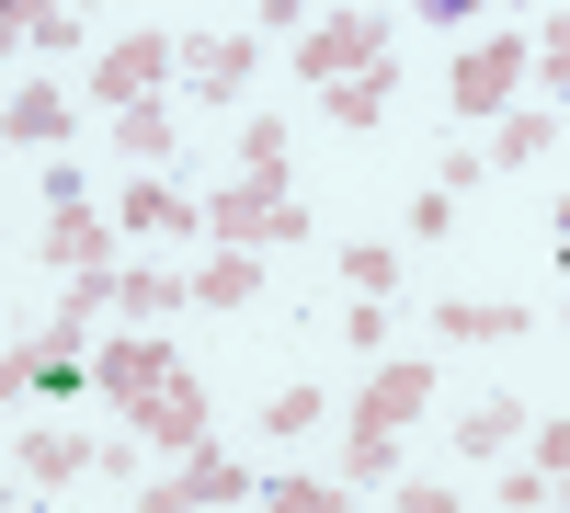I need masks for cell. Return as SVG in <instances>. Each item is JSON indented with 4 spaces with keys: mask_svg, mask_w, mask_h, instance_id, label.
Instances as JSON below:
<instances>
[{
    "mask_svg": "<svg viewBox=\"0 0 570 513\" xmlns=\"http://www.w3.org/2000/svg\"><path fill=\"white\" fill-rule=\"evenodd\" d=\"M422 399H434V365H422V354H376V377H365L354 411H343V480H354V491H389L400 434L422 423Z\"/></svg>",
    "mask_w": 570,
    "mask_h": 513,
    "instance_id": "obj_1",
    "label": "cell"
},
{
    "mask_svg": "<svg viewBox=\"0 0 570 513\" xmlns=\"http://www.w3.org/2000/svg\"><path fill=\"white\" fill-rule=\"evenodd\" d=\"M206 240H240V251H308V206L297 182H228V195H206Z\"/></svg>",
    "mask_w": 570,
    "mask_h": 513,
    "instance_id": "obj_2",
    "label": "cell"
},
{
    "mask_svg": "<svg viewBox=\"0 0 570 513\" xmlns=\"http://www.w3.org/2000/svg\"><path fill=\"white\" fill-rule=\"evenodd\" d=\"M525 69H537L525 34H480V46H456V69H445V115H456V126H502L513 91H525Z\"/></svg>",
    "mask_w": 570,
    "mask_h": 513,
    "instance_id": "obj_3",
    "label": "cell"
},
{
    "mask_svg": "<svg viewBox=\"0 0 570 513\" xmlns=\"http://www.w3.org/2000/svg\"><path fill=\"white\" fill-rule=\"evenodd\" d=\"M389 58V12H331V23H308L297 34V80H354V69H376Z\"/></svg>",
    "mask_w": 570,
    "mask_h": 513,
    "instance_id": "obj_4",
    "label": "cell"
},
{
    "mask_svg": "<svg viewBox=\"0 0 570 513\" xmlns=\"http://www.w3.org/2000/svg\"><path fill=\"white\" fill-rule=\"evenodd\" d=\"M252 491H263V468H228L217 434H195V445H183V468L149 480L137 502H149V513H195V502H252Z\"/></svg>",
    "mask_w": 570,
    "mask_h": 513,
    "instance_id": "obj_5",
    "label": "cell"
},
{
    "mask_svg": "<svg viewBox=\"0 0 570 513\" xmlns=\"http://www.w3.org/2000/svg\"><path fill=\"white\" fill-rule=\"evenodd\" d=\"M183 69L171 34H115L104 58H91V103H160V80Z\"/></svg>",
    "mask_w": 570,
    "mask_h": 513,
    "instance_id": "obj_6",
    "label": "cell"
},
{
    "mask_svg": "<svg viewBox=\"0 0 570 513\" xmlns=\"http://www.w3.org/2000/svg\"><path fill=\"white\" fill-rule=\"evenodd\" d=\"M91 377H104V399H115V411H137L149 388H171L183 365H171V343H160V332H137V319H126V332L91 354Z\"/></svg>",
    "mask_w": 570,
    "mask_h": 513,
    "instance_id": "obj_7",
    "label": "cell"
},
{
    "mask_svg": "<svg viewBox=\"0 0 570 513\" xmlns=\"http://www.w3.org/2000/svg\"><path fill=\"white\" fill-rule=\"evenodd\" d=\"M115 423H126L137 445H160V456H183L195 434H217V423H206V377H171V388H149L137 411H115Z\"/></svg>",
    "mask_w": 570,
    "mask_h": 513,
    "instance_id": "obj_8",
    "label": "cell"
},
{
    "mask_svg": "<svg viewBox=\"0 0 570 513\" xmlns=\"http://www.w3.org/2000/svg\"><path fill=\"white\" fill-rule=\"evenodd\" d=\"M69 126H80V103L58 80H12V103H0V137H12V149H69Z\"/></svg>",
    "mask_w": 570,
    "mask_h": 513,
    "instance_id": "obj_9",
    "label": "cell"
},
{
    "mask_svg": "<svg viewBox=\"0 0 570 513\" xmlns=\"http://www.w3.org/2000/svg\"><path fill=\"white\" fill-rule=\"evenodd\" d=\"M252 69H263V46H252V34H195V46H183V80H195L206 103H240Z\"/></svg>",
    "mask_w": 570,
    "mask_h": 513,
    "instance_id": "obj_10",
    "label": "cell"
},
{
    "mask_svg": "<svg viewBox=\"0 0 570 513\" xmlns=\"http://www.w3.org/2000/svg\"><path fill=\"white\" fill-rule=\"evenodd\" d=\"M115 228H149V240H183V228H195V240H206V206H195V195H171L160 171H137L126 195H115Z\"/></svg>",
    "mask_w": 570,
    "mask_h": 513,
    "instance_id": "obj_11",
    "label": "cell"
},
{
    "mask_svg": "<svg viewBox=\"0 0 570 513\" xmlns=\"http://www.w3.org/2000/svg\"><path fill=\"white\" fill-rule=\"evenodd\" d=\"M58 274H91V263H115V228H104V206H46V240H35Z\"/></svg>",
    "mask_w": 570,
    "mask_h": 513,
    "instance_id": "obj_12",
    "label": "cell"
},
{
    "mask_svg": "<svg viewBox=\"0 0 570 513\" xmlns=\"http://www.w3.org/2000/svg\"><path fill=\"white\" fill-rule=\"evenodd\" d=\"M171 308H195V274H160V263H126V274H115V319L160 332Z\"/></svg>",
    "mask_w": 570,
    "mask_h": 513,
    "instance_id": "obj_13",
    "label": "cell"
},
{
    "mask_svg": "<svg viewBox=\"0 0 570 513\" xmlns=\"http://www.w3.org/2000/svg\"><path fill=\"white\" fill-rule=\"evenodd\" d=\"M389 103H400V58H376V69H354V80H331V91H320V115H331V126H354V137H365V126H389Z\"/></svg>",
    "mask_w": 570,
    "mask_h": 513,
    "instance_id": "obj_14",
    "label": "cell"
},
{
    "mask_svg": "<svg viewBox=\"0 0 570 513\" xmlns=\"http://www.w3.org/2000/svg\"><path fill=\"white\" fill-rule=\"evenodd\" d=\"M434 332L445 343H513L525 308H513V297H434Z\"/></svg>",
    "mask_w": 570,
    "mask_h": 513,
    "instance_id": "obj_15",
    "label": "cell"
},
{
    "mask_svg": "<svg viewBox=\"0 0 570 513\" xmlns=\"http://www.w3.org/2000/svg\"><path fill=\"white\" fill-rule=\"evenodd\" d=\"M12 468H23V491H69L80 468H104V456H91L80 434H23V445H12Z\"/></svg>",
    "mask_w": 570,
    "mask_h": 513,
    "instance_id": "obj_16",
    "label": "cell"
},
{
    "mask_svg": "<svg viewBox=\"0 0 570 513\" xmlns=\"http://www.w3.org/2000/svg\"><path fill=\"white\" fill-rule=\"evenodd\" d=\"M252 286H263V263H252L240 240H217L206 274H195V308H252Z\"/></svg>",
    "mask_w": 570,
    "mask_h": 513,
    "instance_id": "obj_17",
    "label": "cell"
},
{
    "mask_svg": "<svg viewBox=\"0 0 570 513\" xmlns=\"http://www.w3.org/2000/svg\"><path fill=\"white\" fill-rule=\"evenodd\" d=\"M171 137H183L171 103H115V149H126L137 171H160V160H171Z\"/></svg>",
    "mask_w": 570,
    "mask_h": 513,
    "instance_id": "obj_18",
    "label": "cell"
},
{
    "mask_svg": "<svg viewBox=\"0 0 570 513\" xmlns=\"http://www.w3.org/2000/svg\"><path fill=\"white\" fill-rule=\"evenodd\" d=\"M252 502H274V513H343L354 502V480H308V468H263V491Z\"/></svg>",
    "mask_w": 570,
    "mask_h": 513,
    "instance_id": "obj_19",
    "label": "cell"
},
{
    "mask_svg": "<svg viewBox=\"0 0 570 513\" xmlns=\"http://www.w3.org/2000/svg\"><path fill=\"white\" fill-rule=\"evenodd\" d=\"M513 434H525V411H513V399H480V411H456V456H468V468H480V456H502Z\"/></svg>",
    "mask_w": 570,
    "mask_h": 513,
    "instance_id": "obj_20",
    "label": "cell"
},
{
    "mask_svg": "<svg viewBox=\"0 0 570 513\" xmlns=\"http://www.w3.org/2000/svg\"><path fill=\"white\" fill-rule=\"evenodd\" d=\"M0 34H35V46H80V12H69V0H0Z\"/></svg>",
    "mask_w": 570,
    "mask_h": 513,
    "instance_id": "obj_21",
    "label": "cell"
},
{
    "mask_svg": "<svg viewBox=\"0 0 570 513\" xmlns=\"http://www.w3.org/2000/svg\"><path fill=\"white\" fill-rule=\"evenodd\" d=\"M320 423H331V399H320L308 377H297V388H274V399H263V434H274V445H308Z\"/></svg>",
    "mask_w": 570,
    "mask_h": 513,
    "instance_id": "obj_22",
    "label": "cell"
},
{
    "mask_svg": "<svg viewBox=\"0 0 570 513\" xmlns=\"http://www.w3.org/2000/svg\"><path fill=\"white\" fill-rule=\"evenodd\" d=\"M331 263H343V286H354V297H400V251H389V240H343Z\"/></svg>",
    "mask_w": 570,
    "mask_h": 513,
    "instance_id": "obj_23",
    "label": "cell"
},
{
    "mask_svg": "<svg viewBox=\"0 0 570 513\" xmlns=\"http://www.w3.org/2000/svg\"><path fill=\"white\" fill-rule=\"evenodd\" d=\"M548 137H559V115H502V126H491V171H525V160H548Z\"/></svg>",
    "mask_w": 570,
    "mask_h": 513,
    "instance_id": "obj_24",
    "label": "cell"
},
{
    "mask_svg": "<svg viewBox=\"0 0 570 513\" xmlns=\"http://www.w3.org/2000/svg\"><path fill=\"white\" fill-rule=\"evenodd\" d=\"M240 171L252 182H285V115H252L240 126Z\"/></svg>",
    "mask_w": 570,
    "mask_h": 513,
    "instance_id": "obj_25",
    "label": "cell"
},
{
    "mask_svg": "<svg viewBox=\"0 0 570 513\" xmlns=\"http://www.w3.org/2000/svg\"><path fill=\"white\" fill-rule=\"evenodd\" d=\"M343 343H354L365 365H376V354H389V297H354V308H343Z\"/></svg>",
    "mask_w": 570,
    "mask_h": 513,
    "instance_id": "obj_26",
    "label": "cell"
},
{
    "mask_svg": "<svg viewBox=\"0 0 570 513\" xmlns=\"http://www.w3.org/2000/svg\"><path fill=\"white\" fill-rule=\"evenodd\" d=\"M491 502H502V513H537V502H559V491H548V468H502Z\"/></svg>",
    "mask_w": 570,
    "mask_h": 513,
    "instance_id": "obj_27",
    "label": "cell"
},
{
    "mask_svg": "<svg viewBox=\"0 0 570 513\" xmlns=\"http://www.w3.org/2000/svg\"><path fill=\"white\" fill-rule=\"evenodd\" d=\"M400 228H411V240H445V228H456V195H445V182H434V195H411Z\"/></svg>",
    "mask_w": 570,
    "mask_h": 513,
    "instance_id": "obj_28",
    "label": "cell"
},
{
    "mask_svg": "<svg viewBox=\"0 0 570 513\" xmlns=\"http://www.w3.org/2000/svg\"><path fill=\"white\" fill-rule=\"evenodd\" d=\"M537 80L570 103V23H548V34H537Z\"/></svg>",
    "mask_w": 570,
    "mask_h": 513,
    "instance_id": "obj_29",
    "label": "cell"
},
{
    "mask_svg": "<svg viewBox=\"0 0 570 513\" xmlns=\"http://www.w3.org/2000/svg\"><path fill=\"white\" fill-rule=\"evenodd\" d=\"M480 171H491V149H480V137H456V149H445V195H480Z\"/></svg>",
    "mask_w": 570,
    "mask_h": 513,
    "instance_id": "obj_30",
    "label": "cell"
},
{
    "mask_svg": "<svg viewBox=\"0 0 570 513\" xmlns=\"http://www.w3.org/2000/svg\"><path fill=\"white\" fill-rule=\"evenodd\" d=\"M389 502H400V513H456V491H445V480H389Z\"/></svg>",
    "mask_w": 570,
    "mask_h": 513,
    "instance_id": "obj_31",
    "label": "cell"
},
{
    "mask_svg": "<svg viewBox=\"0 0 570 513\" xmlns=\"http://www.w3.org/2000/svg\"><path fill=\"white\" fill-rule=\"evenodd\" d=\"M411 12H422V23H445V34H468V23L491 12V0H411Z\"/></svg>",
    "mask_w": 570,
    "mask_h": 513,
    "instance_id": "obj_32",
    "label": "cell"
},
{
    "mask_svg": "<svg viewBox=\"0 0 570 513\" xmlns=\"http://www.w3.org/2000/svg\"><path fill=\"white\" fill-rule=\"evenodd\" d=\"M525 445H537V468H548V480H559V468H570V423H537V434H525Z\"/></svg>",
    "mask_w": 570,
    "mask_h": 513,
    "instance_id": "obj_33",
    "label": "cell"
},
{
    "mask_svg": "<svg viewBox=\"0 0 570 513\" xmlns=\"http://www.w3.org/2000/svg\"><path fill=\"white\" fill-rule=\"evenodd\" d=\"M297 12H308V0H263V23H297Z\"/></svg>",
    "mask_w": 570,
    "mask_h": 513,
    "instance_id": "obj_34",
    "label": "cell"
},
{
    "mask_svg": "<svg viewBox=\"0 0 570 513\" xmlns=\"http://www.w3.org/2000/svg\"><path fill=\"white\" fill-rule=\"evenodd\" d=\"M559 274H570V195H559Z\"/></svg>",
    "mask_w": 570,
    "mask_h": 513,
    "instance_id": "obj_35",
    "label": "cell"
},
{
    "mask_svg": "<svg viewBox=\"0 0 570 513\" xmlns=\"http://www.w3.org/2000/svg\"><path fill=\"white\" fill-rule=\"evenodd\" d=\"M548 491H559V502H570V468H559V480H548Z\"/></svg>",
    "mask_w": 570,
    "mask_h": 513,
    "instance_id": "obj_36",
    "label": "cell"
},
{
    "mask_svg": "<svg viewBox=\"0 0 570 513\" xmlns=\"http://www.w3.org/2000/svg\"><path fill=\"white\" fill-rule=\"evenodd\" d=\"M513 12H525V0H513Z\"/></svg>",
    "mask_w": 570,
    "mask_h": 513,
    "instance_id": "obj_37",
    "label": "cell"
},
{
    "mask_svg": "<svg viewBox=\"0 0 570 513\" xmlns=\"http://www.w3.org/2000/svg\"><path fill=\"white\" fill-rule=\"evenodd\" d=\"M559 319H570V308H559Z\"/></svg>",
    "mask_w": 570,
    "mask_h": 513,
    "instance_id": "obj_38",
    "label": "cell"
}]
</instances>
